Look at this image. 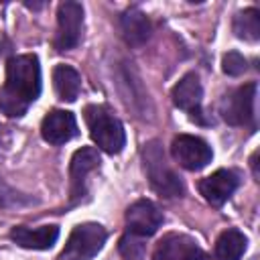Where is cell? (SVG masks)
<instances>
[{
    "mask_svg": "<svg viewBox=\"0 0 260 260\" xmlns=\"http://www.w3.org/2000/svg\"><path fill=\"white\" fill-rule=\"evenodd\" d=\"M41 93V65L37 55H16L6 63V83L0 89V112L20 118Z\"/></svg>",
    "mask_w": 260,
    "mask_h": 260,
    "instance_id": "1",
    "label": "cell"
},
{
    "mask_svg": "<svg viewBox=\"0 0 260 260\" xmlns=\"http://www.w3.org/2000/svg\"><path fill=\"white\" fill-rule=\"evenodd\" d=\"M142 162H144L146 179L158 195H162V197H181L183 195L181 177L169 165L167 154L158 140H150L142 146Z\"/></svg>",
    "mask_w": 260,
    "mask_h": 260,
    "instance_id": "2",
    "label": "cell"
},
{
    "mask_svg": "<svg viewBox=\"0 0 260 260\" xmlns=\"http://www.w3.org/2000/svg\"><path fill=\"white\" fill-rule=\"evenodd\" d=\"M83 118L89 128V136L98 144V148L110 154H118L124 148L126 144L124 126L106 106H98V104L87 106L83 112Z\"/></svg>",
    "mask_w": 260,
    "mask_h": 260,
    "instance_id": "3",
    "label": "cell"
},
{
    "mask_svg": "<svg viewBox=\"0 0 260 260\" xmlns=\"http://www.w3.org/2000/svg\"><path fill=\"white\" fill-rule=\"evenodd\" d=\"M106 230L95 221L79 223L71 230L59 260H91L106 244Z\"/></svg>",
    "mask_w": 260,
    "mask_h": 260,
    "instance_id": "4",
    "label": "cell"
},
{
    "mask_svg": "<svg viewBox=\"0 0 260 260\" xmlns=\"http://www.w3.org/2000/svg\"><path fill=\"white\" fill-rule=\"evenodd\" d=\"M81 28H83V6L73 0L61 2L57 8L55 49L57 51L75 49L81 41Z\"/></svg>",
    "mask_w": 260,
    "mask_h": 260,
    "instance_id": "5",
    "label": "cell"
},
{
    "mask_svg": "<svg viewBox=\"0 0 260 260\" xmlns=\"http://www.w3.org/2000/svg\"><path fill=\"white\" fill-rule=\"evenodd\" d=\"M254 98H256V83H246L236 91L228 93L219 106L221 118L232 126L254 124Z\"/></svg>",
    "mask_w": 260,
    "mask_h": 260,
    "instance_id": "6",
    "label": "cell"
},
{
    "mask_svg": "<svg viewBox=\"0 0 260 260\" xmlns=\"http://www.w3.org/2000/svg\"><path fill=\"white\" fill-rule=\"evenodd\" d=\"M171 150H173L175 160L187 171H201L213 158L211 146L205 140H201L199 136H191V134L175 136Z\"/></svg>",
    "mask_w": 260,
    "mask_h": 260,
    "instance_id": "7",
    "label": "cell"
},
{
    "mask_svg": "<svg viewBox=\"0 0 260 260\" xmlns=\"http://www.w3.org/2000/svg\"><path fill=\"white\" fill-rule=\"evenodd\" d=\"M126 225L130 234L138 238H146L158 232L162 225V211L150 199H138L126 209Z\"/></svg>",
    "mask_w": 260,
    "mask_h": 260,
    "instance_id": "8",
    "label": "cell"
},
{
    "mask_svg": "<svg viewBox=\"0 0 260 260\" xmlns=\"http://www.w3.org/2000/svg\"><path fill=\"white\" fill-rule=\"evenodd\" d=\"M100 167V154L93 146H83L75 150L69 162V187L71 201H79L87 191V177Z\"/></svg>",
    "mask_w": 260,
    "mask_h": 260,
    "instance_id": "9",
    "label": "cell"
},
{
    "mask_svg": "<svg viewBox=\"0 0 260 260\" xmlns=\"http://www.w3.org/2000/svg\"><path fill=\"white\" fill-rule=\"evenodd\" d=\"M236 187H238V175L228 169H217L215 173H211L209 177L199 181V193L213 207L223 205L232 197Z\"/></svg>",
    "mask_w": 260,
    "mask_h": 260,
    "instance_id": "10",
    "label": "cell"
},
{
    "mask_svg": "<svg viewBox=\"0 0 260 260\" xmlns=\"http://www.w3.org/2000/svg\"><path fill=\"white\" fill-rule=\"evenodd\" d=\"M41 134L49 144H65L77 134V122L75 116L67 110H53L43 118Z\"/></svg>",
    "mask_w": 260,
    "mask_h": 260,
    "instance_id": "11",
    "label": "cell"
},
{
    "mask_svg": "<svg viewBox=\"0 0 260 260\" xmlns=\"http://www.w3.org/2000/svg\"><path fill=\"white\" fill-rule=\"evenodd\" d=\"M59 238L57 225H41V228H28V225H16L10 230V240L26 250H49Z\"/></svg>",
    "mask_w": 260,
    "mask_h": 260,
    "instance_id": "12",
    "label": "cell"
},
{
    "mask_svg": "<svg viewBox=\"0 0 260 260\" xmlns=\"http://www.w3.org/2000/svg\"><path fill=\"white\" fill-rule=\"evenodd\" d=\"M201 100H203V87H201V81L195 73H187L183 75L177 85L173 87V102L177 108L193 114H199V108H201Z\"/></svg>",
    "mask_w": 260,
    "mask_h": 260,
    "instance_id": "13",
    "label": "cell"
},
{
    "mask_svg": "<svg viewBox=\"0 0 260 260\" xmlns=\"http://www.w3.org/2000/svg\"><path fill=\"white\" fill-rule=\"evenodd\" d=\"M120 28L128 45L140 47L150 39V20L138 8H130L120 16Z\"/></svg>",
    "mask_w": 260,
    "mask_h": 260,
    "instance_id": "14",
    "label": "cell"
},
{
    "mask_svg": "<svg viewBox=\"0 0 260 260\" xmlns=\"http://www.w3.org/2000/svg\"><path fill=\"white\" fill-rule=\"evenodd\" d=\"M197 244L181 234H167L154 248L152 260H187Z\"/></svg>",
    "mask_w": 260,
    "mask_h": 260,
    "instance_id": "15",
    "label": "cell"
},
{
    "mask_svg": "<svg viewBox=\"0 0 260 260\" xmlns=\"http://www.w3.org/2000/svg\"><path fill=\"white\" fill-rule=\"evenodd\" d=\"M53 85L63 102H75L81 91V75L71 65H57L53 69Z\"/></svg>",
    "mask_w": 260,
    "mask_h": 260,
    "instance_id": "16",
    "label": "cell"
},
{
    "mask_svg": "<svg viewBox=\"0 0 260 260\" xmlns=\"http://www.w3.org/2000/svg\"><path fill=\"white\" fill-rule=\"evenodd\" d=\"M246 244L248 240L240 230H225L215 242V260H240L246 250Z\"/></svg>",
    "mask_w": 260,
    "mask_h": 260,
    "instance_id": "17",
    "label": "cell"
},
{
    "mask_svg": "<svg viewBox=\"0 0 260 260\" xmlns=\"http://www.w3.org/2000/svg\"><path fill=\"white\" fill-rule=\"evenodd\" d=\"M234 32L238 39L244 41H258L260 39V12L256 8H246L234 16Z\"/></svg>",
    "mask_w": 260,
    "mask_h": 260,
    "instance_id": "18",
    "label": "cell"
},
{
    "mask_svg": "<svg viewBox=\"0 0 260 260\" xmlns=\"http://www.w3.org/2000/svg\"><path fill=\"white\" fill-rule=\"evenodd\" d=\"M120 254L124 256V260H142L144 258V244L138 236L134 234H126L120 240Z\"/></svg>",
    "mask_w": 260,
    "mask_h": 260,
    "instance_id": "19",
    "label": "cell"
},
{
    "mask_svg": "<svg viewBox=\"0 0 260 260\" xmlns=\"http://www.w3.org/2000/svg\"><path fill=\"white\" fill-rule=\"evenodd\" d=\"M221 69H223V73L236 77V75H242V73L248 69V61H246V57L240 55L238 51H230V53L223 55Z\"/></svg>",
    "mask_w": 260,
    "mask_h": 260,
    "instance_id": "20",
    "label": "cell"
},
{
    "mask_svg": "<svg viewBox=\"0 0 260 260\" xmlns=\"http://www.w3.org/2000/svg\"><path fill=\"white\" fill-rule=\"evenodd\" d=\"M30 199L20 195L18 191H14L10 185H6V181L0 177V207H14L20 203H28Z\"/></svg>",
    "mask_w": 260,
    "mask_h": 260,
    "instance_id": "21",
    "label": "cell"
},
{
    "mask_svg": "<svg viewBox=\"0 0 260 260\" xmlns=\"http://www.w3.org/2000/svg\"><path fill=\"white\" fill-rule=\"evenodd\" d=\"M187 260H211V258H209V256H207L199 246H195V248L191 250V254H189V258H187Z\"/></svg>",
    "mask_w": 260,
    "mask_h": 260,
    "instance_id": "22",
    "label": "cell"
},
{
    "mask_svg": "<svg viewBox=\"0 0 260 260\" xmlns=\"http://www.w3.org/2000/svg\"><path fill=\"white\" fill-rule=\"evenodd\" d=\"M256 154H258V152L252 154V171H254V177L258 179V162H256Z\"/></svg>",
    "mask_w": 260,
    "mask_h": 260,
    "instance_id": "23",
    "label": "cell"
}]
</instances>
